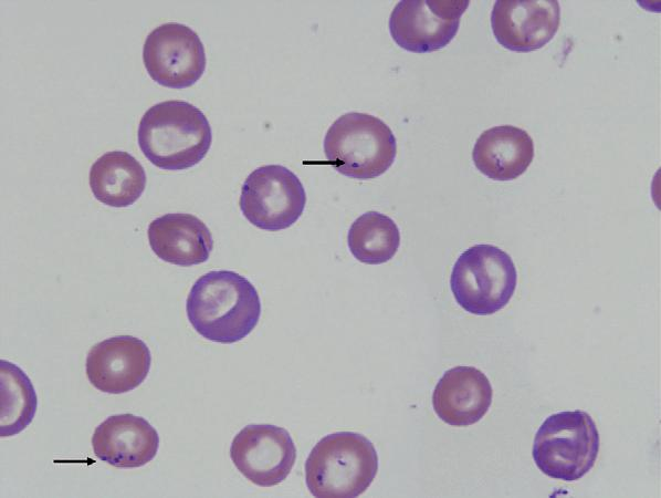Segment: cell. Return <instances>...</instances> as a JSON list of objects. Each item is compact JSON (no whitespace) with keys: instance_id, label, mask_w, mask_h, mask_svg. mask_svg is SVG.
Masks as SVG:
<instances>
[{"instance_id":"obj_1","label":"cell","mask_w":661,"mask_h":498,"mask_svg":"<svg viewBox=\"0 0 661 498\" xmlns=\"http://www.w3.org/2000/svg\"><path fill=\"white\" fill-rule=\"evenodd\" d=\"M186 310L190 324L202 338L231 344L256 326L261 302L246 278L231 270H213L193 283Z\"/></svg>"},{"instance_id":"obj_2","label":"cell","mask_w":661,"mask_h":498,"mask_svg":"<svg viewBox=\"0 0 661 498\" xmlns=\"http://www.w3.org/2000/svg\"><path fill=\"white\" fill-rule=\"evenodd\" d=\"M145 157L165 170H182L200 163L212 133L204 114L186 101H164L143 115L137 132Z\"/></svg>"},{"instance_id":"obj_3","label":"cell","mask_w":661,"mask_h":498,"mask_svg":"<svg viewBox=\"0 0 661 498\" xmlns=\"http://www.w3.org/2000/svg\"><path fill=\"white\" fill-rule=\"evenodd\" d=\"M378 471L373 443L354 432L323 437L305 463V483L314 497L353 498L361 495Z\"/></svg>"},{"instance_id":"obj_4","label":"cell","mask_w":661,"mask_h":498,"mask_svg":"<svg viewBox=\"0 0 661 498\" xmlns=\"http://www.w3.org/2000/svg\"><path fill=\"white\" fill-rule=\"evenodd\" d=\"M324 153L338 173L367 180L389 169L397 155V142L380 118L350 112L339 116L327 129Z\"/></svg>"},{"instance_id":"obj_5","label":"cell","mask_w":661,"mask_h":498,"mask_svg":"<svg viewBox=\"0 0 661 498\" xmlns=\"http://www.w3.org/2000/svg\"><path fill=\"white\" fill-rule=\"evenodd\" d=\"M600 447L599 433L584 411H566L548 416L536 432L533 459L553 479L575 481L595 465Z\"/></svg>"},{"instance_id":"obj_6","label":"cell","mask_w":661,"mask_h":498,"mask_svg":"<svg viewBox=\"0 0 661 498\" xmlns=\"http://www.w3.org/2000/svg\"><path fill=\"white\" fill-rule=\"evenodd\" d=\"M517 272L510 255L489 243L474 245L455 261L450 287L458 304L469 313L490 315L514 294Z\"/></svg>"},{"instance_id":"obj_7","label":"cell","mask_w":661,"mask_h":498,"mask_svg":"<svg viewBox=\"0 0 661 498\" xmlns=\"http://www.w3.org/2000/svg\"><path fill=\"white\" fill-rule=\"evenodd\" d=\"M239 204L253 226L277 231L291 227L301 217L306 194L292 170L282 165H264L245 178Z\"/></svg>"},{"instance_id":"obj_8","label":"cell","mask_w":661,"mask_h":498,"mask_svg":"<svg viewBox=\"0 0 661 498\" xmlns=\"http://www.w3.org/2000/svg\"><path fill=\"white\" fill-rule=\"evenodd\" d=\"M143 60L156 83L177 90L193 85L202 76L207 64L199 35L177 22L164 23L147 35Z\"/></svg>"},{"instance_id":"obj_9","label":"cell","mask_w":661,"mask_h":498,"mask_svg":"<svg viewBox=\"0 0 661 498\" xmlns=\"http://www.w3.org/2000/svg\"><path fill=\"white\" fill-rule=\"evenodd\" d=\"M470 1L403 0L389 18V32L402 49L427 53L448 45L455 37Z\"/></svg>"},{"instance_id":"obj_10","label":"cell","mask_w":661,"mask_h":498,"mask_svg":"<svg viewBox=\"0 0 661 498\" xmlns=\"http://www.w3.org/2000/svg\"><path fill=\"white\" fill-rule=\"evenodd\" d=\"M230 457L237 469L260 487L282 483L291 473L296 448L290 433L279 426L251 424L233 438Z\"/></svg>"},{"instance_id":"obj_11","label":"cell","mask_w":661,"mask_h":498,"mask_svg":"<svg viewBox=\"0 0 661 498\" xmlns=\"http://www.w3.org/2000/svg\"><path fill=\"white\" fill-rule=\"evenodd\" d=\"M560 7L556 0H497L491 12L496 41L505 49L531 52L556 34Z\"/></svg>"},{"instance_id":"obj_12","label":"cell","mask_w":661,"mask_h":498,"mask_svg":"<svg viewBox=\"0 0 661 498\" xmlns=\"http://www.w3.org/2000/svg\"><path fill=\"white\" fill-rule=\"evenodd\" d=\"M150 364V351L144 341L132 335H116L90 349L85 371L98 391L123 394L145 381Z\"/></svg>"},{"instance_id":"obj_13","label":"cell","mask_w":661,"mask_h":498,"mask_svg":"<svg viewBox=\"0 0 661 498\" xmlns=\"http://www.w3.org/2000/svg\"><path fill=\"white\" fill-rule=\"evenodd\" d=\"M159 446L157 430L134 414L107 417L94 430L92 447L102 461L117 468L141 467L154 459Z\"/></svg>"},{"instance_id":"obj_14","label":"cell","mask_w":661,"mask_h":498,"mask_svg":"<svg viewBox=\"0 0 661 498\" xmlns=\"http://www.w3.org/2000/svg\"><path fill=\"white\" fill-rule=\"evenodd\" d=\"M493 391L486 375L473 366L448 370L437 383L432 405L438 417L451 426H469L489 411Z\"/></svg>"},{"instance_id":"obj_15","label":"cell","mask_w":661,"mask_h":498,"mask_svg":"<svg viewBox=\"0 0 661 498\" xmlns=\"http://www.w3.org/2000/svg\"><path fill=\"white\" fill-rule=\"evenodd\" d=\"M147 235L159 259L180 267L207 261L213 248L209 228L191 214L160 216L149 224Z\"/></svg>"},{"instance_id":"obj_16","label":"cell","mask_w":661,"mask_h":498,"mask_svg":"<svg viewBox=\"0 0 661 498\" xmlns=\"http://www.w3.org/2000/svg\"><path fill=\"white\" fill-rule=\"evenodd\" d=\"M472 157L475 167L489 178L513 180L531 165L534 142L525 129L499 125L481 133L474 144Z\"/></svg>"},{"instance_id":"obj_17","label":"cell","mask_w":661,"mask_h":498,"mask_svg":"<svg viewBox=\"0 0 661 498\" xmlns=\"http://www.w3.org/2000/svg\"><path fill=\"white\" fill-rule=\"evenodd\" d=\"M90 187L102 204L115 208L128 207L144 193L146 173L133 155L124 151H112L92 165Z\"/></svg>"},{"instance_id":"obj_18","label":"cell","mask_w":661,"mask_h":498,"mask_svg":"<svg viewBox=\"0 0 661 498\" xmlns=\"http://www.w3.org/2000/svg\"><path fill=\"white\" fill-rule=\"evenodd\" d=\"M0 436L21 433L34 418L38 396L29 376L14 363L0 361Z\"/></svg>"},{"instance_id":"obj_19","label":"cell","mask_w":661,"mask_h":498,"mask_svg":"<svg viewBox=\"0 0 661 498\" xmlns=\"http://www.w3.org/2000/svg\"><path fill=\"white\" fill-rule=\"evenodd\" d=\"M347 243L358 261L380 264L389 261L398 251L400 232L390 217L378 211H367L352 224Z\"/></svg>"}]
</instances>
